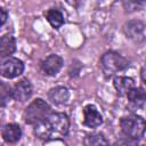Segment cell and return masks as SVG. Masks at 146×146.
<instances>
[{"label":"cell","instance_id":"11","mask_svg":"<svg viewBox=\"0 0 146 146\" xmlns=\"http://www.w3.org/2000/svg\"><path fill=\"white\" fill-rule=\"evenodd\" d=\"M68 97H70V94H68L67 88L65 87H55L50 89L48 92L49 100L55 105L65 104L68 100Z\"/></svg>","mask_w":146,"mask_h":146},{"label":"cell","instance_id":"19","mask_svg":"<svg viewBox=\"0 0 146 146\" xmlns=\"http://www.w3.org/2000/svg\"><path fill=\"white\" fill-rule=\"evenodd\" d=\"M7 18H8V14L7 11L0 7V26H2L6 22H7Z\"/></svg>","mask_w":146,"mask_h":146},{"label":"cell","instance_id":"16","mask_svg":"<svg viewBox=\"0 0 146 146\" xmlns=\"http://www.w3.org/2000/svg\"><path fill=\"white\" fill-rule=\"evenodd\" d=\"M11 98H13L11 87L6 82L0 81V106L1 107L6 106L10 102Z\"/></svg>","mask_w":146,"mask_h":146},{"label":"cell","instance_id":"21","mask_svg":"<svg viewBox=\"0 0 146 146\" xmlns=\"http://www.w3.org/2000/svg\"><path fill=\"white\" fill-rule=\"evenodd\" d=\"M140 73H141V80H143V82L145 83V68H144V67L141 68V72H140Z\"/></svg>","mask_w":146,"mask_h":146},{"label":"cell","instance_id":"13","mask_svg":"<svg viewBox=\"0 0 146 146\" xmlns=\"http://www.w3.org/2000/svg\"><path fill=\"white\" fill-rule=\"evenodd\" d=\"M127 97L129 99V102L136 106V107H140L143 108L144 105H145V100H146V94H145V90L141 88V87H132L128 94H127Z\"/></svg>","mask_w":146,"mask_h":146},{"label":"cell","instance_id":"1","mask_svg":"<svg viewBox=\"0 0 146 146\" xmlns=\"http://www.w3.org/2000/svg\"><path fill=\"white\" fill-rule=\"evenodd\" d=\"M70 128V120L64 113H50V115L35 123L33 133L43 140L62 138L67 135Z\"/></svg>","mask_w":146,"mask_h":146},{"label":"cell","instance_id":"6","mask_svg":"<svg viewBox=\"0 0 146 146\" xmlns=\"http://www.w3.org/2000/svg\"><path fill=\"white\" fill-rule=\"evenodd\" d=\"M123 32L130 40L141 42L145 40V24L141 21L132 19L123 25Z\"/></svg>","mask_w":146,"mask_h":146},{"label":"cell","instance_id":"5","mask_svg":"<svg viewBox=\"0 0 146 146\" xmlns=\"http://www.w3.org/2000/svg\"><path fill=\"white\" fill-rule=\"evenodd\" d=\"M24 71V64L21 59L9 57L0 65V74L7 79H14L21 75Z\"/></svg>","mask_w":146,"mask_h":146},{"label":"cell","instance_id":"10","mask_svg":"<svg viewBox=\"0 0 146 146\" xmlns=\"http://www.w3.org/2000/svg\"><path fill=\"white\" fill-rule=\"evenodd\" d=\"M1 136L5 141L7 143H16L22 137L21 127L16 123H8L2 128Z\"/></svg>","mask_w":146,"mask_h":146},{"label":"cell","instance_id":"15","mask_svg":"<svg viewBox=\"0 0 146 146\" xmlns=\"http://www.w3.org/2000/svg\"><path fill=\"white\" fill-rule=\"evenodd\" d=\"M46 18L54 29H59L64 24L63 14L57 9H49L46 13Z\"/></svg>","mask_w":146,"mask_h":146},{"label":"cell","instance_id":"7","mask_svg":"<svg viewBox=\"0 0 146 146\" xmlns=\"http://www.w3.org/2000/svg\"><path fill=\"white\" fill-rule=\"evenodd\" d=\"M103 123V116L95 105H86L83 108V124L88 128H97Z\"/></svg>","mask_w":146,"mask_h":146},{"label":"cell","instance_id":"17","mask_svg":"<svg viewBox=\"0 0 146 146\" xmlns=\"http://www.w3.org/2000/svg\"><path fill=\"white\" fill-rule=\"evenodd\" d=\"M84 144L88 146H98V145H107V140L105 139L103 133H91L88 135L84 139Z\"/></svg>","mask_w":146,"mask_h":146},{"label":"cell","instance_id":"4","mask_svg":"<svg viewBox=\"0 0 146 146\" xmlns=\"http://www.w3.org/2000/svg\"><path fill=\"white\" fill-rule=\"evenodd\" d=\"M100 66L106 76H112L115 73L125 70L129 66V62L115 51H107L100 58Z\"/></svg>","mask_w":146,"mask_h":146},{"label":"cell","instance_id":"8","mask_svg":"<svg viewBox=\"0 0 146 146\" xmlns=\"http://www.w3.org/2000/svg\"><path fill=\"white\" fill-rule=\"evenodd\" d=\"M63 66V59L58 55H50L41 63V70L46 75H56Z\"/></svg>","mask_w":146,"mask_h":146},{"label":"cell","instance_id":"12","mask_svg":"<svg viewBox=\"0 0 146 146\" xmlns=\"http://www.w3.org/2000/svg\"><path fill=\"white\" fill-rule=\"evenodd\" d=\"M16 49V40L11 34L0 35V57L11 55Z\"/></svg>","mask_w":146,"mask_h":146},{"label":"cell","instance_id":"3","mask_svg":"<svg viewBox=\"0 0 146 146\" xmlns=\"http://www.w3.org/2000/svg\"><path fill=\"white\" fill-rule=\"evenodd\" d=\"M51 113L50 106L41 98L34 99L24 111L23 117L27 124H35L44 119H47Z\"/></svg>","mask_w":146,"mask_h":146},{"label":"cell","instance_id":"9","mask_svg":"<svg viewBox=\"0 0 146 146\" xmlns=\"http://www.w3.org/2000/svg\"><path fill=\"white\" fill-rule=\"evenodd\" d=\"M33 92L32 84L29 80H21L17 82L13 88V98L18 102H25L27 100Z\"/></svg>","mask_w":146,"mask_h":146},{"label":"cell","instance_id":"18","mask_svg":"<svg viewBox=\"0 0 146 146\" xmlns=\"http://www.w3.org/2000/svg\"><path fill=\"white\" fill-rule=\"evenodd\" d=\"M145 1L146 0H122L123 7L128 11H136V10H141L145 7Z\"/></svg>","mask_w":146,"mask_h":146},{"label":"cell","instance_id":"14","mask_svg":"<svg viewBox=\"0 0 146 146\" xmlns=\"http://www.w3.org/2000/svg\"><path fill=\"white\" fill-rule=\"evenodd\" d=\"M113 84H114V88H115L116 92L120 96L127 95L128 91L132 87H135L133 80L131 78H128V76H116L113 81Z\"/></svg>","mask_w":146,"mask_h":146},{"label":"cell","instance_id":"2","mask_svg":"<svg viewBox=\"0 0 146 146\" xmlns=\"http://www.w3.org/2000/svg\"><path fill=\"white\" fill-rule=\"evenodd\" d=\"M120 127L123 135L132 140H138L144 137L145 133V120L137 115L131 114L128 116H123L120 121Z\"/></svg>","mask_w":146,"mask_h":146},{"label":"cell","instance_id":"20","mask_svg":"<svg viewBox=\"0 0 146 146\" xmlns=\"http://www.w3.org/2000/svg\"><path fill=\"white\" fill-rule=\"evenodd\" d=\"M70 6L72 7H75V8H79L81 5H83L84 0H65Z\"/></svg>","mask_w":146,"mask_h":146}]
</instances>
